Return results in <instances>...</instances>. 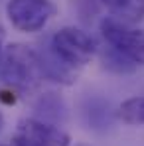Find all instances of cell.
<instances>
[{
	"label": "cell",
	"mask_w": 144,
	"mask_h": 146,
	"mask_svg": "<svg viewBox=\"0 0 144 146\" xmlns=\"http://www.w3.org/2000/svg\"><path fill=\"white\" fill-rule=\"evenodd\" d=\"M0 77L18 91H30L38 87L46 77L40 53L24 44H10L2 57Z\"/></svg>",
	"instance_id": "cell-1"
},
{
	"label": "cell",
	"mask_w": 144,
	"mask_h": 146,
	"mask_svg": "<svg viewBox=\"0 0 144 146\" xmlns=\"http://www.w3.org/2000/svg\"><path fill=\"white\" fill-rule=\"evenodd\" d=\"M49 51L63 65L71 69H79L93 59V55L97 53V42L85 30L65 26L51 36Z\"/></svg>",
	"instance_id": "cell-2"
},
{
	"label": "cell",
	"mask_w": 144,
	"mask_h": 146,
	"mask_svg": "<svg viewBox=\"0 0 144 146\" xmlns=\"http://www.w3.org/2000/svg\"><path fill=\"white\" fill-rule=\"evenodd\" d=\"M99 30L109 48L119 51L122 57H126L136 67L144 65V30L132 28L130 24L120 22L113 16L103 18Z\"/></svg>",
	"instance_id": "cell-3"
},
{
	"label": "cell",
	"mask_w": 144,
	"mask_h": 146,
	"mask_svg": "<svg viewBox=\"0 0 144 146\" xmlns=\"http://www.w3.org/2000/svg\"><path fill=\"white\" fill-rule=\"evenodd\" d=\"M57 14V6L51 0H10L6 4V16L18 32L34 34L44 30Z\"/></svg>",
	"instance_id": "cell-4"
},
{
	"label": "cell",
	"mask_w": 144,
	"mask_h": 146,
	"mask_svg": "<svg viewBox=\"0 0 144 146\" xmlns=\"http://www.w3.org/2000/svg\"><path fill=\"white\" fill-rule=\"evenodd\" d=\"M14 146H69L71 136L42 119H22L14 132Z\"/></svg>",
	"instance_id": "cell-5"
},
{
	"label": "cell",
	"mask_w": 144,
	"mask_h": 146,
	"mask_svg": "<svg viewBox=\"0 0 144 146\" xmlns=\"http://www.w3.org/2000/svg\"><path fill=\"white\" fill-rule=\"evenodd\" d=\"M113 18L126 24H134L144 18V0H101Z\"/></svg>",
	"instance_id": "cell-6"
},
{
	"label": "cell",
	"mask_w": 144,
	"mask_h": 146,
	"mask_svg": "<svg viewBox=\"0 0 144 146\" xmlns=\"http://www.w3.org/2000/svg\"><path fill=\"white\" fill-rule=\"evenodd\" d=\"M117 117L126 124H144V97H130L122 101Z\"/></svg>",
	"instance_id": "cell-7"
},
{
	"label": "cell",
	"mask_w": 144,
	"mask_h": 146,
	"mask_svg": "<svg viewBox=\"0 0 144 146\" xmlns=\"http://www.w3.org/2000/svg\"><path fill=\"white\" fill-rule=\"evenodd\" d=\"M103 67L109 69V71H113V73H120V75L132 73L134 69H136L134 63H130L126 57H122L119 51H115L113 48L103 49Z\"/></svg>",
	"instance_id": "cell-8"
},
{
	"label": "cell",
	"mask_w": 144,
	"mask_h": 146,
	"mask_svg": "<svg viewBox=\"0 0 144 146\" xmlns=\"http://www.w3.org/2000/svg\"><path fill=\"white\" fill-rule=\"evenodd\" d=\"M2 44H4V30L0 28V55H2Z\"/></svg>",
	"instance_id": "cell-9"
},
{
	"label": "cell",
	"mask_w": 144,
	"mask_h": 146,
	"mask_svg": "<svg viewBox=\"0 0 144 146\" xmlns=\"http://www.w3.org/2000/svg\"><path fill=\"white\" fill-rule=\"evenodd\" d=\"M2 126H4V117H2V113H0V132H2Z\"/></svg>",
	"instance_id": "cell-10"
},
{
	"label": "cell",
	"mask_w": 144,
	"mask_h": 146,
	"mask_svg": "<svg viewBox=\"0 0 144 146\" xmlns=\"http://www.w3.org/2000/svg\"><path fill=\"white\" fill-rule=\"evenodd\" d=\"M0 146H4V144H0Z\"/></svg>",
	"instance_id": "cell-11"
}]
</instances>
